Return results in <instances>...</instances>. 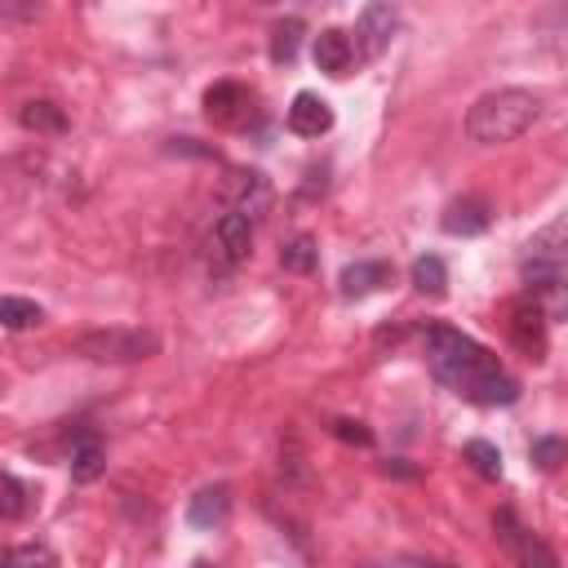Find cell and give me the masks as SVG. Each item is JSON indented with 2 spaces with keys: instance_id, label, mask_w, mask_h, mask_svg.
I'll return each instance as SVG.
<instances>
[{
  "instance_id": "obj_1",
  "label": "cell",
  "mask_w": 568,
  "mask_h": 568,
  "mask_svg": "<svg viewBox=\"0 0 568 568\" xmlns=\"http://www.w3.org/2000/svg\"><path fill=\"white\" fill-rule=\"evenodd\" d=\"M426 368L439 386H448L466 404L501 408V404L519 399V382L497 364V355L488 346H479L462 328H448V324L426 328Z\"/></svg>"
},
{
  "instance_id": "obj_2",
  "label": "cell",
  "mask_w": 568,
  "mask_h": 568,
  "mask_svg": "<svg viewBox=\"0 0 568 568\" xmlns=\"http://www.w3.org/2000/svg\"><path fill=\"white\" fill-rule=\"evenodd\" d=\"M541 115V98L528 89H493L484 98H475V106L466 111V138L479 146H501L515 142L524 129H532V120Z\"/></svg>"
},
{
  "instance_id": "obj_3",
  "label": "cell",
  "mask_w": 568,
  "mask_h": 568,
  "mask_svg": "<svg viewBox=\"0 0 568 568\" xmlns=\"http://www.w3.org/2000/svg\"><path fill=\"white\" fill-rule=\"evenodd\" d=\"M75 351L93 364H138L160 351V337L146 328H93L75 337Z\"/></svg>"
},
{
  "instance_id": "obj_4",
  "label": "cell",
  "mask_w": 568,
  "mask_h": 568,
  "mask_svg": "<svg viewBox=\"0 0 568 568\" xmlns=\"http://www.w3.org/2000/svg\"><path fill=\"white\" fill-rule=\"evenodd\" d=\"M493 532H497V541L506 546V555L515 559V568H559V555H555L510 506H497V510H493Z\"/></svg>"
},
{
  "instance_id": "obj_5",
  "label": "cell",
  "mask_w": 568,
  "mask_h": 568,
  "mask_svg": "<svg viewBox=\"0 0 568 568\" xmlns=\"http://www.w3.org/2000/svg\"><path fill=\"white\" fill-rule=\"evenodd\" d=\"M204 244H209V271L226 275V271H235V266L248 257V248H253V222L226 209V213L213 222V231H209Z\"/></svg>"
},
{
  "instance_id": "obj_6",
  "label": "cell",
  "mask_w": 568,
  "mask_h": 568,
  "mask_svg": "<svg viewBox=\"0 0 568 568\" xmlns=\"http://www.w3.org/2000/svg\"><path fill=\"white\" fill-rule=\"evenodd\" d=\"M528 257H524V280H550V271L555 266H564L568 262V209L555 217V222H546L528 244Z\"/></svg>"
},
{
  "instance_id": "obj_7",
  "label": "cell",
  "mask_w": 568,
  "mask_h": 568,
  "mask_svg": "<svg viewBox=\"0 0 568 568\" xmlns=\"http://www.w3.org/2000/svg\"><path fill=\"white\" fill-rule=\"evenodd\" d=\"M395 27H399L395 4H364L355 18V58L377 62L386 53V44L395 40Z\"/></svg>"
},
{
  "instance_id": "obj_8",
  "label": "cell",
  "mask_w": 568,
  "mask_h": 568,
  "mask_svg": "<svg viewBox=\"0 0 568 568\" xmlns=\"http://www.w3.org/2000/svg\"><path fill=\"white\" fill-rule=\"evenodd\" d=\"M204 115L217 129H244L253 115V89L240 80H217L204 89Z\"/></svg>"
},
{
  "instance_id": "obj_9",
  "label": "cell",
  "mask_w": 568,
  "mask_h": 568,
  "mask_svg": "<svg viewBox=\"0 0 568 568\" xmlns=\"http://www.w3.org/2000/svg\"><path fill=\"white\" fill-rule=\"evenodd\" d=\"M506 333H510V346L528 359H546V315L541 306L524 293L510 302V320H506Z\"/></svg>"
},
{
  "instance_id": "obj_10",
  "label": "cell",
  "mask_w": 568,
  "mask_h": 568,
  "mask_svg": "<svg viewBox=\"0 0 568 568\" xmlns=\"http://www.w3.org/2000/svg\"><path fill=\"white\" fill-rule=\"evenodd\" d=\"M226 200H231V213H240V217H248L257 226L266 217V209H271V182H266V173L235 169L231 182H226Z\"/></svg>"
},
{
  "instance_id": "obj_11",
  "label": "cell",
  "mask_w": 568,
  "mask_h": 568,
  "mask_svg": "<svg viewBox=\"0 0 568 568\" xmlns=\"http://www.w3.org/2000/svg\"><path fill=\"white\" fill-rule=\"evenodd\" d=\"M488 222H493V213H488V200H479V195H462V200H453V204L444 209V217H439L444 235H462V240L484 235Z\"/></svg>"
},
{
  "instance_id": "obj_12",
  "label": "cell",
  "mask_w": 568,
  "mask_h": 568,
  "mask_svg": "<svg viewBox=\"0 0 568 568\" xmlns=\"http://www.w3.org/2000/svg\"><path fill=\"white\" fill-rule=\"evenodd\" d=\"M288 129L297 133V138H320V133H328L333 129V106L320 98V93H297L293 98V106H288Z\"/></svg>"
},
{
  "instance_id": "obj_13",
  "label": "cell",
  "mask_w": 568,
  "mask_h": 568,
  "mask_svg": "<svg viewBox=\"0 0 568 568\" xmlns=\"http://www.w3.org/2000/svg\"><path fill=\"white\" fill-rule=\"evenodd\" d=\"M71 479L75 484H93L102 470H106V448H102V439H98V430H89V426H80L75 435H71Z\"/></svg>"
},
{
  "instance_id": "obj_14",
  "label": "cell",
  "mask_w": 568,
  "mask_h": 568,
  "mask_svg": "<svg viewBox=\"0 0 568 568\" xmlns=\"http://www.w3.org/2000/svg\"><path fill=\"white\" fill-rule=\"evenodd\" d=\"M351 62H355V40L346 31H337V27H324L315 36V67L324 75H346Z\"/></svg>"
},
{
  "instance_id": "obj_15",
  "label": "cell",
  "mask_w": 568,
  "mask_h": 568,
  "mask_svg": "<svg viewBox=\"0 0 568 568\" xmlns=\"http://www.w3.org/2000/svg\"><path fill=\"white\" fill-rule=\"evenodd\" d=\"M226 515H231V488L226 484L200 488L191 497V506H186V524L191 528H217V524H226Z\"/></svg>"
},
{
  "instance_id": "obj_16",
  "label": "cell",
  "mask_w": 568,
  "mask_h": 568,
  "mask_svg": "<svg viewBox=\"0 0 568 568\" xmlns=\"http://www.w3.org/2000/svg\"><path fill=\"white\" fill-rule=\"evenodd\" d=\"M390 275H395L390 262H351V266L337 275V284H342V297H368V293H377L382 284H390Z\"/></svg>"
},
{
  "instance_id": "obj_17",
  "label": "cell",
  "mask_w": 568,
  "mask_h": 568,
  "mask_svg": "<svg viewBox=\"0 0 568 568\" xmlns=\"http://www.w3.org/2000/svg\"><path fill=\"white\" fill-rule=\"evenodd\" d=\"M18 120H22V129L44 133V138H62V133H67V111H62L58 102H49V98H31V102H22Z\"/></svg>"
},
{
  "instance_id": "obj_18",
  "label": "cell",
  "mask_w": 568,
  "mask_h": 568,
  "mask_svg": "<svg viewBox=\"0 0 568 568\" xmlns=\"http://www.w3.org/2000/svg\"><path fill=\"white\" fill-rule=\"evenodd\" d=\"M528 297L541 306V315H546V320H559V324H568V280H559V275H550V280H537V284L528 288Z\"/></svg>"
},
{
  "instance_id": "obj_19",
  "label": "cell",
  "mask_w": 568,
  "mask_h": 568,
  "mask_svg": "<svg viewBox=\"0 0 568 568\" xmlns=\"http://www.w3.org/2000/svg\"><path fill=\"white\" fill-rule=\"evenodd\" d=\"M315 262H320V248H315L311 235H288V240L280 244V266H284V271H293V275H311Z\"/></svg>"
},
{
  "instance_id": "obj_20",
  "label": "cell",
  "mask_w": 568,
  "mask_h": 568,
  "mask_svg": "<svg viewBox=\"0 0 568 568\" xmlns=\"http://www.w3.org/2000/svg\"><path fill=\"white\" fill-rule=\"evenodd\" d=\"M302 36H306V27H302V18H284V22H275L271 27V62H293L297 58V49H302Z\"/></svg>"
},
{
  "instance_id": "obj_21",
  "label": "cell",
  "mask_w": 568,
  "mask_h": 568,
  "mask_svg": "<svg viewBox=\"0 0 568 568\" xmlns=\"http://www.w3.org/2000/svg\"><path fill=\"white\" fill-rule=\"evenodd\" d=\"M444 284H448V266H444V257L426 253V257H417V262H413V288H417V293L439 297V293H444Z\"/></svg>"
},
{
  "instance_id": "obj_22",
  "label": "cell",
  "mask_w": 568,
  "mask_h": 568,
  "mask_svg": "<svg viewBox=\"0 0 568 568\" xmlns=\"http://www.w3.org/2000/svg\"><path fill=\"white\" fill-rule=\"evenodd\" d=\"M4 568H58V555L44 541H22L4 550Z\"/></svg>"
},
{
  "instance_id": "obj_23",
  "label": "cell",
  "mask_w": 568,
  "mask_h": 568,
  "mask_svg": "<svg viewBox=\"0 0 568 568\" xmlns=\"http://www.w3.org/2000/svg\"><path fill=\"white\" fill-rule=\"evenodd\" d=\"M0 320H4V328L9 333H18V328H31V324H40L44 320V311L31 302V297H0Z\"/></svg>"
},
{
  "instance_id": "obj_24",
  "label": "cell",
  "mask_w": 568,
  "mask_h": 568,
  "mask_svg": "<svg viewBox=\"0 0 568 568\" xmlns=\"http://www.w3.org/2000/svg\"><path fill=\"white\" fill-rule=\"evenodd\" d=\"M462 457L470 462L475 475H484V479H501V453H497V444H488V439H470V444L462 448Z\"/></svg>"
},
{
  "instance_id": "obj_25",
  "label": "cell",
  "mask_w": 568,
  "mask_h": 568,
  "mask_svg": "<svg viewBox=\"0 0 568 568\" xmlns=\"http://www.w3.org/2000/svg\"><path fill=\"white\" fill-rule=\"evenodd\" d=\"M27 506H31L27 484H22L13 470H4V475H0V515H4V519H22Z\"/></svg>"
},
{
  "instance_id": "obj_26",
  "label": "cell",
  "mask_w": 568,
  "mask_h": 568,
  "mask_svg": "<svg viewBox=\"0 0 568 568\" xmlns=\"http://www.w3.org/2000/svg\"><path fill=\"white\" fill-rule=\"evenodd\" d=\"M528 457H532L541 470H555L559 462H568V439H559V435H537L532 448H528Z\"/></svg>"
},
{
  "instance_id": "obj_27",
  "label": "cell",
  "mask_w": 568,
  "mask_h": 568,
  "mask_svg": "<svg viewBox=\"0 0 568 568\" xmlns=\"http://www.w3.org/2000/svg\"><path fill=\"white\" fill-rule=\"evenodd\" d=\"M333 435H337L342 444H359V448L373 444V430H368L364 422H351V417H337V422H333Z\"/></svg>"
},
{
  "instance_id": "obj_28",
  "label": "cell",
  "mask_w": 568,
  "mask_h": 568,
  "mask_svg": "<svg viewBox=\"0 0 568 568\" xmlns=\"http://www.w3.org/2000/svg\"><path fill=\"white\" fill-rule=\"evenodd\" d=\"M399 568H453V564H439V559H404Z\"/></svg>"
},
{
  "instance_id": "obj_29",
  "label": "cell",
  "mask_w": 568,
  "mask_h": 568,
  "mask_svg": "<svg viewBox=\"0 0 568 568\" xmlns=\"http://www.w3.org/2000/svg\"><path fill=\"white\" fill-rule=\"evenodd\" d=\"M191 568H217V564H209V559H195V564H191Z\"/></svg>"
},
{
  "instance_id": "obj_30",
  "label": "cell",
  "mask_w": 568,
  "mask_h": 568,
  "mask_svg": "<svg viewBox=\"0 0 568 568\" xmlns=\"http://www.w3.org/2000/svg\"><path fill=\"white\" fill-rule=\"evenodd\" d=\"M364 568H390V564H364Z\"/></svg>"
}]
</instances>
